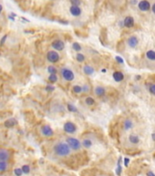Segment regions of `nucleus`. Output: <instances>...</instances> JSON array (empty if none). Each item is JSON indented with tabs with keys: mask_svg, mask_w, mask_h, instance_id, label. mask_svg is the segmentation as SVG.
<instances>
[{
	"mask_svg": "<svg viewBox=\"0 0 155 176\" xmlns=\"http://www.w3.org/2000/svg\"><path fill=\"white\" fill-rule=\"evenodd\" d=\"M82 145H83V147L88 149V148H90L91 146H92V141H91V140H89V139H85V140L82 141Z\"/></svg>",
	"mask_w": 155,
	"mask_h": 176,
	"instance_id": "nucleus-20",
	"label": "nucleus"
},
{
	"mask_svg": "<svg viewBox=\"0 0 155 176\" xmlns=\"http://www.w3.org/2000/svg\"><path fill=\"white\" fill-rule=\"evenodd\" d=\"M149 92L152 95H155V84H152V85H150L149 86Z\"/></svg>",
	"mask_w": 155,
	"mask_h": 176,
	"instance_id": "nucleus-32",
	"label": "nucleus"
},
{
	"mask_svg": "<svg viewBox=\"0 0 155 176\" xmlns=\"http://www.w3.org/2000/svg\"><path fill=\"white\" fill-rule=\"evenodd\" d=\"M136 79H137V80L141 79V76H140V75H137V76H136Z\"/></svg>",
	"mask_w": 155,
	"mask_h": 176,
	"instance_id": "nucleus-42",
	"label": "nucleus"
},
{
	"mask_svg": "<svg viewBox=\"0 0 155 176\" xmlns=\"http://www.w3.org/2000/svg\"><path fill=\"white\" fill-rule=\"evenodd\" d=\"M48 81L50 83H56L57 81V74H49L48 76Z\"/></svg>",
	"mask_w": 155,
	"mask_h": 176,
	"instance_id": "nucleus-29",
	"label": "nucleus"
},
{
	"mask_svg": "<svg viewBox=\"0 0 155 176\" xmlns=\"http://www.w3.org/2000/svg\"><path fill=\"white\" fill-rule=\"evenodd\" d=\"M120 162H121V157H119V162H118V167H117V170H116V173L118 174V175H120V173H121V166H120Z\"/></svg>",
	"mask_w": 155,
	"mask_h": 176,
	"instance_id": "nucleus-27",
	"label": "nucleus"
},
{
	"mask_svg": "<svg viewBox=\"0 0 155 176\" xmlns=\"http://www.w3.org/2000/svg\"><path fill=\"white\" fill-rule=\"evenodd\" d=\"M112 77H113L114 81H116V82H121L124 79V74L121 72H119V71H116V72H113Z\"/></svg>",
	"mask_w": 155,
	"mask_h": 176,
	"instance_id": "nucleus-13",
	"label": "nucleus"
},
{
	"mask_svg": "<svg viewBox=\"0 0 155 176\" xmlns=\"http://www.w3.org/2000/svg\"><path fill=\"white\" fill-rule=\"evenodd\" d=\"M70 150H71V148L69 147V145L68 143L58 142L54 146V152L57 156H68L70 153Z\"/></svg>",
	"mask_w": 155,
	"mask_h": 176,
	"instance_id": "nucleus-1",
	"label": "nucleus"
},
{
	"mask_svg": "<svg viewBox=\"0 0 155 176\" xmlns=\"http://www.w3.org/2000/svg\"><path fill=\"white\" fill-rule=\"evenodd\" d=\"M83 72L85 74L87 75H91L94 73V68L90 65H85L83 67Z\"/></svg>",
	"mask_w": 155,
	"mask_h": 176,
	"instance_id": "nucleus-18",
	"label": "nucleus"
},
{
	"mask_svg": "<svg viewBox=\"0 0 155 176\" xmlns=\"http://www.w3.org/2000/svg\"><path fill=\"white\" fill-rule=\"evenodd\" d=\"M146 58L150 61H155V51L153 50H149L146 51Z\"/></svg>",
	"mask_w": 155,
	"mask_h": 176,
	"instance_id": "nucleus-19",
	"label": "nucleus"
},
{
	"mask_svg": "<svg viewBox=\"0 0 155 176\" xmlns=\"http://www.w3.org/2000/svg\"><path fill=\"white\" fill-rule=\"evenodd\" d=\"M9 151L6 149H0V162H7L9 160Z\"/></svg>",
	"mask_w": 155,
	"mask_h": 176,
	"instance_id": "nucleus-8",
	"label": "nucleus"
},
{
	"mask_svg": "<svg viewBox=\"0 0 155 176\" xmlns=\"http://www.w3.org/2000/svg\"><path fill=\"white\" fill-rule=\"evenodd\" d=\"M67 143L69 145V147L74 150H79L81 148V142L75 138H68Z\"/></svg>",
	"mask_w": 155,
	"mask_h": 176,
	"instance_id": "nucleus-3",
	"label": "nucleus"
},
{
	"mask_svg": "<svg viewBox=\"0 0 155 176\" xmlns=\"http://www.w3.org/2000/svg\"><path fill=\"white\" fill-rule=\"evenodd\" d=\"M147 176H155V173H153L152 171H148L147 172Z\"/></svg>",
	"mask_w": 155,
	"mask_h": 176,
	"instance_id": "nucleus-39",
	"label": "nucleus"
},
{
	"mask_svg": "<svg viewBox=\"0 0 155 176\" xmlns=\"http://www.w3.org/2000/svg\"><path fill=\"white\" fill-rule=\"evenodd\" d=\"M46 90L48 92H53L55 90V87L53 86V85H47L46 86Z\"/></svg>",
	"mask_w": 155,
	"mask_h": 176,
	"instance_id": "nucleus-34",
	"label": "nucleus"
},
{
	"mask_svg": "<svg viewBox=\"0 0 155 176\" xmlns=\"http://www.w3.org/2000/svg\"><path fill=\"white\" fill-rule=\"evenodd\" d=\"M82 89H83L84 93H88V92H89V86L88 85H85L82 86Z\"/></svg>",
	"mask_w": 155,
	"mask_h": 176,
	"instance_id": "nucleus-35",
	"label": "nucleus"
},
{
	"mask_svg": "<svg viewBox=\"0 0 155 176\" xmlns=\"http://www.w3.org/2000/svg\"><path fill=\"white\" fill-rule=\"evenodd\" d=\"M51 46H52L53 49H55L56 51H62V50L64 49L65 43L61 41V40H56V41H54L52 42Z\"/></svg>",
	"mask_w": 155,
	"mask_h": 176,
	"instance_id": "nucleus-7",
	"label": "nucleus"
},
{
	"mask_svg": "<svg viewBox=\"0 0 155 176\" xmlns=\"http://www.w3.org/2000/svg\"><path fill=\"white\" fill-rule=\"evenodd\" d=\"M41 133H42V135L45 136V137H51V136H53V134H54V131H53V129L51 128L50 126L44 125V126H42V128H41Z\"/></svg>",
	"mask_w": 155,
	"mask_h": 176,
	"instance_id": "nucleus-6",
	"label": "nucleus"
},
{
	"mask_svg": "<svg viewBox=\"0 0 155 176\" xmlns=\"http://www.w3.org/2000/svg\"><path fill=\"white\" fill-rule=\"evenodd\" d=\"M17 122L15 118H9L7 121H5V127H7V128H12V127L17 125Z\"/></svg>",
	"mask_w": 155,
	"mask_h": 176,
	"instance_id": "nucleus-17",
	"label": "nucleus"
},
{
	"mask_svg": "<svg viewBox=\"0 0 155 176\" xmlns=\"http://www.w3.org/2000/svg\"><path fill=\"white\" fill-rule=\"evenodd\" d=\"M69 11H70L72 16H74V17H79L81 14V8L79 7V6H71L69 8Z\"/></svg>",
	"mask_w": 155,
	"mask_h": 176,
	"instance_id": "nucleus-11",
	"label": "nucleus"
},
{
	"mask_svg": "<svg viewBox=\"0 0 155 176\" xmlns=\"http://www.w3.org/2000/svg\"><path fill=\"white\" fill-rule=\"evenodd\" d=\"M72 48L75 51H81V46L80 44H79L78 42H74L72 44Z\"/></svg>",
	"mask_w": 155,
	"mask_h": 176,
	"instance_id": "nucleus-28",
	"label": "nucleus"
},
{
	"mask_svg": "<svg viewBox=\"0 0 155 176\" xmlns=\"http://www.w3.org/2000/svg\"><path fill=\"white\" fill-rule=\"evenodd\" d=\"M7 169V162H0V171H5Z\"/></svg>",
	"mask_w": 155,
	"mask_h": 176,
	"instance_id": "nucleus-26",
	"label": "nucleus"
},
{
	"mask_svg": "<svg viewBox=\"0 0 155 176\" xmlns=\"http://www.w3.org/2000/svg\"><path fill=\"white\" fill-rule=\"evenodd\" d=\"M6 40H7V35L3 37V39L1 40V41H0V45H3V43H4V41H6Z\"/></svg>",
	"mask_w": 155,
	"mask_h": 176,
	"instance_id": "nucleus-38",
	"label": "nucleus"
},
{
	"mask_svg": "<svg viewBox=\"0 0 155 176\" xmlns=\"http://www.w3.org/2000/svg\"><path fill=\"white\" fill-rule=\"evenodd\" d=\"M101 72H106V69H102V70H101Z\"/></svg>",
	"mask_w": 155,
	"mask_h": 176,
	"instance_id": "nucleus-44",
	"label": "nucleus"
},
{
	"mask_svg": "<svg viewBox=\"0 0 155 176\" xmlns=\"http://www.w3.org/2000/svg\"><path fill=\"white\" fill-rule=\"evenodd\" d=\"M67 107H68V110H69V112H74V113H77V112H78V109H77L76 106H75L74 105L70 104V103L68 104Z\"/></svg>",
	"mask_w": 155,
	"mask_h": 176,
	"instance_id": "nucleus-23",
	"label": "nucleus"
},
{
	"mask_svg": "<svg viewBox=\"0 0 155 176\" xmlns=\"http://www.w3.org/2000/svg\"><path fill=\"white\" fill-rule=\"evenodd\" d=\"M70 2H71L72 6H79L81 1L80 0H70Z\"/></svg>",
	"mask_w": 155,
	"mask_h": 176,
	"instance_id": "nucleus-33",
	"label": "nucleus"
},
{
	"mask_svg": "<svg viewBox=\"0 0 155 176\" xmlns=\"http://www.w3.org/2000/svg\"><path fill=\"white\" fill-rule=\"evenodd\" d=\"M14 173L16 174V176H21L24 172L22 171V168H16L14 171Z\"/></svg>",
	"mask_w": 155,
	"mask_h": 176,
	"instance_id": "nucleus-30",
	"label": "nucleus"
},
{
	"mask_svg": "<svg viewBox=\"0 0 155 176\" xmlns=\"http://www.w3.org/2000/svg\"><path fill=\"white\" fill-rule=\"evenodd\" d=\"M123 25L126 28H132L134 26V19L132 17H126L123 20Z\"/></svg>",
	"mask_w": 155,
	"mask_h": 176,
	"instance_id": "nucleus-12",
	"label": "nucleus"
},
{
	"mask_svg": "<svg viewBox=\"0 0 155 176\" xmlns=\"http://www.w3.org/2000/svg\"><path fill=\"white\" fill-rule=\"evenodd\" d=\"M2 8H3V7H2V6L0 5V13H1V11H2Z\"/></svg>",
	"mask_w": 155,
	"mask_h": 176,
	"instance_id": "nucleus-43",
	"label": "nucleus"
},
{
	"mask_svg": "<svg viewBox=\"0 0 155 176\" xmlns=\"http://www.w3.org/2000/svg\"><path fill=\"white\" fill-rule=\"evenodd\" d=\"M85 103H86V105H88V106H93V105L95 104V100H94L92 97L88 96L85 99Z\"/></svg>",
	"mask_w": 155,
	"mask_h": 176,
	"instance_id": "nucleus-25",
	"label": "nucleus"
},
{
	"mask_svg": "<svg viewBox=\"0 0 155 176\" xmlns=\"http://www.w3.org/2000/svg\"><path fill=\"white\" fill-rule=\"evenodd\" d=\"M76 60L79 62V63H83L84 61H85V56H84V54H82V53H78L76 55Z\"/></svg>",
	"mask_w": 155,
	"mask_h": 176,
	"instance_id": "nucleus-24",
	"label": "nucleus"
},
{
	"mask_svg": "<svg viewBox=\"0 0 155 176\" xmlns=\"http://www.w3.org/2000/svg\"><path fill=\"white\" fill-rule=\"evenodd\" d=\"M0 55H1V52H0Z\"/></svg>",
	"mask_w": 155,
	"mask_h": 176,
	"instance_id": "nucleus-45",
	"label": "nucleus"
},
{
	"mask_svg": "<svg viewBox=\"0 0 155 176\" xmlns=\"http://www.w3.org/2000/svg\"><path fill=\"white\" fill-rule=\"evenodd\" d=\"M127 44H128V46L131 47V48H135V47L139 44L138 38L135 36L130 37L129 39H128V41H127Z\"/></svg>",
	"mask_w": 155,
	"mask_h": 176,
	"instance_id": "nucleus-10",
	"label": "nucleus"
},
{
	"mask_svg": "<svg viewBox=\"0 0 155 176\" xmlns=\"http://www.w3.org/2000/svg\"><path fill=\"white\" fill-rule=\"evenodd\" d=\"M22 171L24 172L25 174H27L29 173V171H30V167L28 165H23L22 166Z\"/></svg>",
	"mask_w": 155,
	"mask_h": 176,
	"instance_id": "nucleus-31",
	"label": "nucleus"
},
{
	"mask_svg": "<svg viewBox=\"0 0 155 176\" xmlns=\"http://www.w3.org/2000/svg\"><path fill=\"white\" fill-rule=\"evenodd\" d=\"M115 59H116V61H117L119 63H121V64H122V63H124L123 59H122L121 57H119V56H116V57H115Z\"/></svg>",
	"mask_w": 155,
	"mask_h": 176,
	"instance_id": "nucleus-36",
	"label": "nucleus"
},
{
	"mask_svg": "<svg viewBox=\"0 0 155 176\" xmlns=\"http://www.w3.org/2000/svg\"><path fill=\"white\" fill-rule=\"evenodd\" d=\"M129 140L132 144H138L140 142V137L136 134H131L129 137Z\"/></svg>",
	"mask_w": 155,
	"mask_h": 176,
	"instance_id": "nucleus-16",
	"label": "nucleus"
},
{
	"mask_svg": "<svg viewBox=\"0 0 155 176\" xmlns=\"http://www.w3.org/2000/svg\"><path fill=\"white\" fill-rule=\"evenodd\" d=\"M129 162H130V160L128 159V158H125V159H124V165L126 167L129 165Z\"/></svg>",
	"mask_w": 155,
	"mask_h": 176,
	"instance_id": "nucleus-37",
	"label": "nucleus"
},
{
	"mask_svg": "<svg viewBox=\"0 0 155 176\" xmlns=\"http://www.w3.org/2000/svg\"><path fill=\"white\" fill-rule=\"evenodd\" d=\"M151 138H152L153 140H155V133H153L152 135H151Z\"/></svg>",
	"mask_w": 155,
	"mask_h": 176,
	"instance_id": "nucleus-41",
	"label": "nucleus"
},
{
	"mask_svg": "<svg viewBox=\"0 0 155 176\" xmlns=\"http://www.w3.org/2000/svg\"><path fill=\"white\" fill-rule=\"evenodd\" d=\"M60 73H61L62 78H63L65 81H67V82H71V81H73L75 78L74 72H73L72 70H70L69 68H67V67L62 68L61 71H60Z\"/></svg>",
	"mask_w": 155,
	"mask_h": 176,
	"instance_id": "nucleus-2",
	"label": "nucleus"
},
{
	"mask_svg": "<svg viewBox=\"0 0 155 176\" xmlns=\"http://www.w3.org/2000/svg\"><path fill=\"white\" fill-rule=\"evenodd\" d=\"M64 131L65 132L69 133V134H73L77 131V126L75 123L71 122V121H68L64 124Z\"/></svg>",
	"mask_w": 155,
	"mask_h": 176,
	"instance_id": "nucleus-5",
	"label": "nucleus"
},
{
	"mask_svg": "<svg viewBox=\"0 0 155 176\" xmlns=\"http://www.w3.org/2000/svg\"><path fill=\"white\" fill-rule=\"evenodd\" d=\"M47 59L49 63H57L60 59L59 54L57 53V51H48L47 53Z\"/></svg>",
	"mask_w": 155,
	"mask_h": 176,
	"instance_id": "nucleus-4",
	"label": "nucleus"
},
{
	"mask_svg": "<svg viewBox=\"0 0 155 176\" xmlns=\"http://www.w3.org/2000/svg\"><path fill=\"white\" fill-rule=\"evenodd\" d=\"M48 73H50V74H57V68H56L55 66L50 65V66H48Z\"/></svg>",
	"mask_w": 155,
	"mask_h": 176,
	"instance_id": "nucleus-22",
	"label": "nucleus"
},
{
	"mask_svg": "<svg viewBox=\"0 0 155 176\" xmlns=\"http://www.w3.org/2000/svg\"><path fill=\"white\" fill-rule=\"evenodd\" d=\"M94 93H95L96 95L98 96H103L105 94V88L103 86H96L95 90H94Z\"/></svg>",
	"mask_w": 155,
	"mask_h": 176,
	"instance_id": "nucleus-14",
	"label": "nucleus"
},
{
	"mask_svg": "<svg viewBox=\"0 0 155 176\" xmlns=\"http://www.w3.org/2000/svg\"><path fill=\"white\" fill-rule=\"evenodd\" d=\"M72 91L74 92L75 94H80L83 92V89H82V86L80 85H74L72 87Z\"/></svg>",
	"mask_w": 155,
	"mask_h": 176,
	"instance_id": "nucleus-21",
	"label": "nucleus"
},
{
	"mask_svg": "<svg viewBox=\"0 0 155 176\" xmlns=\"http://www.w3.org/2000/svg\"><path fill=\"white\" fill-rule=\"evenodd\" d=\"M138 7L140 8V10H141V11H148L150 8V3L147 0H141V1H140L138 4Z\"/></svg>",
	"mask_w": 155,
	"mask_h": 176,
	"instance_id": "nucleus-9",
	"label": "nucleus"
},
{
	"mask_svg": "<svg viewBox=\"0 0 155 176\" xmlns=\"http://www.w3.org/2000/svg\"><path fill=\"white\" fill-rule=\"evenodd\" d=\"M151 10H152L153 13H155V4H153V6L151 7Z\"/></svg>",
	"mask_w": 155,
	"mask_h": 176,
	"instance_id": "nucleus-40",
	"label": "nucleus"
},
{
	"mask_svg": "<svg viewBox=\"0 0 155 176\" xmlns=\"http://www.w3.org/2000/svg\"><path fill=\"white\" fill-rule=\"evenodd\" d=\"M132 127H133V123H132V121L131 120V119H129V118H127V119H125L123 122V128L125 130H130L131 128H132Z\"/></svg>",
	"mask_w": 155,
	"mask_h": 176,
	"instance_id": "nucleus-15",
	"label": "nucleus"
}]
</instances>
